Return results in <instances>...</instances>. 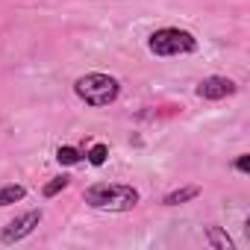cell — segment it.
<instances>
[{
  "instance_id": "obj_1",
  "label": "cell",
  "mask_w": 250,
  "mask_h": 250,
  "mask_svg": "<svg viewBox=\"0 0 250 250\" xmlns=\"http://www.w3.org/2000/svg\"><path fill=\"white\" fill-rule=\"evenodd\" d=\"M83 200L100 212H130L139 206L142 194L139 188L124 186V183H94L83 191Z\"/></svg>"
},
{
  "instance_id": "obj_2",
  "label": "cell",
  "mask_w": 250,
  "mask_h": 250,
  "mask_svg": "<svg viewBox=\"0 0 250 250\" xmlns=\"http://www.w3.org/2000/svg\"><path fill=\"white\" fill-rule=\"evenodd\" d=\"M74 94L85 103V106H94V109H103L109 103H115L121 97V83L109 74H100V71H91V74H83L77 77L74 83Z\"/></svg>"
},
{
  "instance_id": "obj_3",
  "label": "cell",
  "mask_w": 250,
  "mask_h": 250,
  "mask_svg": "<svg viewBox=\"0 0 250 250\" xmlns=\"http://www.w3.org/2000/svg\"><path fill=\"white\" fill-rule=\"evenodd\" d=\"M147 50L153 56H162V59L188 56V53H197V39L188 30H180V27H159V30L150 33Z\"/></svg>"
},
{
  "instance_id": "obj_4",
  "label": "cell",
  "mask_w": 250,
  "mask_h": 250,
  "mask_svg": "<svg viewBox=\"0 0 250 250\" xmlns=\"http://www.w3.org/2000/svg\"><path fill=\"white\" fill-rule=\"evenodd\" d=\"M42 218H44V212L42 209H30V212H24V215H18V218H12L3 229H0V244H18V241H24L39 224H42Z\"/></svg>"
},
{
  "instance_id": "obj_5",
  "label": "cell",
  "mask_w": 250,
  "mask_h": 250,
  "mask_svg": "<svg viewBox=\"0 0 250 250\" xmlns=\"http://www.w3.org/2000/svg\"><path fill=\"white\" fill-rule=\"evenodd\" d=\"M238 91V85L229 80V77H206V80H200L197 83V88H194V94L200 97V100H224V97H232Z\"/></svg>"
},
{
  "instance_id": "obj_6",
  "label": "cell",
  "mask_w": 250,
  "mask_h": 250,
  "mask_svg": "<svg viewBox=\"0 0 250 250\" xmlns=\"http://www.w3.org/2000/svg\"><path fill=\"white\" fill-rule=\"evenodd\" d=\"M200 194V186H183V188H174L171 194H165V206H180V203H188Z\"/></svg>"
},
{
  "instance_id": "obj_7",
  "label": "cell",
  "mask_w": 250,
  "mask_h": 250,
  "mask_svg": "<svg viewBox=\"0 0 250 250\" xmlns=\"http://www.w3.org/2000/svg\"><path fill=\"white\" fill-rule=\"evenodd\" d=\"M206 241H209L215 250H235L232 238H229L221 227H206Z\"/></svg>"
},
{
  "instance_id": "obj_8",
  "label": "cell",
  "mask_w": 250,
  "mask_h": 250,
  "mask_svg": "<svg viewBox=\"0 0 250 250\" xmlns=\"http://www.w3.org/2000/svg\"><path fill=\"white\" fill-rule=\"evenodd\" d=\"M27 197V188L24 186H0V206H12V203H18V200H24Z\"/></svg>"
},
{
  "instance_id": "obj_9",
  "label": "cell",
  "mask_w": 250,
  "mask_h": 250,
  "mask_svg": "<svg viewBox=\"0 0 250 250\" xmlns=\"http://www.w3.org/2000/svg\"><path fill=\"white\" fill-rule=\"evenodd\" d=\"M85 159L94 165V168H100L106 159H109V145H103V142H97V145H91V150L85 153Z\"/></svg>"
},
{
  "instance_id": "obj_10",
  "label": "cell",
  "mask_w": 250,
  "mask_h": 250,
  "mask_svg": "<svg viewBox=\"0 0 250 250\" xmlns=\"http://www.w3.org/2000/svg\"><path fill=\"white\" fill-rule=\"evenodd\" d=\"M83 159V153L77 150V147H71V145H62L59 150H56V162L59 165H77Z\"/></svg>"
},
{
  "instance_id": "obj_11",
  "label": "cell",
  "mask_w": 250,
  "mask_h": 250,
  "mask_svg": "<svg viewBox=\"0 0 250 250\" xmlns=\"http://www.w3.org/2000/svg\"><path fill=\"white\" fill-rule=\"evenodd\" d=\"M68 183H71V180H68L65 174H62V177H53V180L42 188V194H44V197H56L59 191H65V188H68Z\"/></svg>"
},
{
  "instance_id": "obj_12",
  "label": "cell",
  "mask_w": 250,
  "mask_h": 250,
  "mask_svg": "<svg viewBox=\"0 0 250 250\" xmlns=\"http://www.w3.org/2000/svg\"><path fill=\"white\" fill-rule=\"evenodd\" d=\"M232 168H235L238 174H250V153H241V156L232 162Z\"/></svg>"
}]
</instances>
